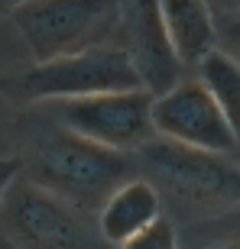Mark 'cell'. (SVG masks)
Instances as JSON below:
<instances>
[{
	"label": "cell",
	"mask_w": 240,
	"mask_h": 249,
	"mask_svg": "<svg viewBox=\"0 0 240 249\" xmlns=\"http://www.w3.org/2000/svg\"><path fill=\"white\" fill-rule=\"evenodd\" d=\"M13 139L20 178L84 213H98L114 188L137 175L130 152L81 139L78 133L56 123V117L39 104L13 123Z\"/></svg>",
	"instance_id": "6da1fadb"
},
{
	"label": "cell",
	"mask_w": 240,
	"mask_h": 249,
	"mask_svg": "<svg viewBox=\"0 0 240 249\" xmlns=\"http://www.w3.org/2000/svg\"><path fill=\"white\" fill-rule=\"evenodd\" d=\"M137 175L156 188L159 201L179 213H211L240 204V165L221 152L179 146L153 136L133 152Z\"/></svg>",
	"instance_id": "7a4b0ae2"
},
{
	"label": "cell",
	"mask_w": 240,
	"mask_h": 249,
	"mask_svg": "<svg viewBox=\"0 0 240 249\" xmlns=\"http://www.w3.org/2000/svg\"><path fill=\"white\" fill-rule=\"evenodd\" d=\"M137 88L140 78L133 65L114 42L68 52V55L49 58V62H33L23 71L0 78V97L29 104V107L91 97V94L137 91Z\"/></svg>",
	"instance_id": "3957f363"
},
{
	"label": "cell",
	"mask_w": 240,
	"mask_h": 249,
	"mask_svg": "<svg viewBox=\"0 0 240 249\" xmlns=\"http://www.w3.org/2000/svg\"><path fill=\"white\" fill-rule=\"evenodd\" d=\"M0 233L17 249H114L98 217L17 178L0 207Z\"/></svg>",
	"instance_id": "277c9868"
},
{
	"label": "cell",
	"mask_w": 240,
	"mask_h": 249,
	"mask_svg": "<svg viewBox=\"0 0 240 249\" xmlns=\"http://www.w3.org/2000/svg\"><path fill=\"white\" fill-rule=\"evenodd\" d=\"M120 0H29L10 13L36 62L104 46L114 39Z\"/></svg>",
	"instance_id": "5b68a950"
},
{
	"label": "cell",
	"mask_w": 240,
	"mask_h": 249,
	"mask_svg": "<svg viewBox=\"0 0 240 249\" xmlns=\"http://www.w3.org/2000/svg\"><path fill=\"white\" fill-rule=\"evenodd\" d=\"M46 110L56 117V123L78 133L81 139H91L98 146L117 149V152H130V156L156 136L153 120H149L153 94L143 88L56 101L46 104Z\"/></svg>",
	"instance_id": "8992f818"
},
{
	"label": "cell",
	"mask_w": 240,
	"mask_h": 249,
	"mask_svg": "<svg viewBox=\"0 0 240 249\" xmlns=\"http://www.w3.org/2000/svg\"><path fill=\"white\" fill-rule=\"evenodd\" d=\"M111 42L127 55L140 78V88L153 97L166 94L185 78V65L179 62L176 46L162 26L156 0H120V17Z\"/></svg>",
	"instance_id": "52a82bcc"
},
{
	"label": "cell",
	"mask_w": 240,
	"mask_h": 249,
	"mask_svg": "<svg viewBox=\"0 0 240 249\" xmlns=\"http://www.w3.org/2000/svg\"><path fill=\"white\" fill-rule=\"evenodd\" d=\"M149 120L159 139H169L179 146L221 152V156L237 149L231 123L224 120V113L218 110V104L211 101V94L201 88L198 78H182L176 88L153 97Z\"/></svg>",
	"instance_id": "ba28073f"
},
{
	"label": "cell",
	"mask_w": 240,
	"mask_h": 249,
	"mask_svg": "<svg viewBox=\"0 0 240 249\" xmlns=\"http://www.w3.org/2000/svg\"><path fill=\"white\" fill-rule=\"evenodd\" d=\"M98 217V230L114 249L120 243H127L130 236H137L162 217V201H159L156 188L149 185L146 178H127L120 188H114L111 197L101 204V211L94 213Z\"/></svg>",
	"instance_id": "9c48e42d"
},
{
	"label": "cell",
	"mask_w": 240,
	"mask_h": 249,
	"mask_svg": "<svg viewBox=\"0 0 240 249\" xmlns=\"http://www.w3.org/2000/svg\"><path fill=\"white\" fill-rule=\"evenodd\" d=\"M176 55L185 68H195L218 49V19L208 0H156Z\"/></svg>",
	"instance_id": "30bf717a"
},
{
	"label": "cell",
	"mask_w": 240,
	"mask_h": 249,
	"mask_svg": "<svg viewBox=\"0 0 240 249\" xmlns=\"http://www.w3.org/2000/svg\"><path fill=\"white\" fill-rule=\"evenodd\" d=\"M195 71H198L201 88L211 94V101L218 104V110L231 123L234 136L240 142V62L227 49H214L195 65Z\"/></svg>",
	"instance_id": "8fae6325"
},
{
	"label": "cell",
	"mask_w": 240,
	"mask_h": 249,
	"mask_svg": "<svg viewBox=\"0 0 240 249\" xmlns=\"http://www.w3.org/2000/svg\"><path fill=\"white\" fill-rule=\"evenodd\" d=\"M117 249H182V240H179L176 223H172L166 213H162L156 223H149L143 233L130 236V240L120 243Z\"/></svg>",
	"instance_id": "7c38bea8"
},
{
	"label": "cell",
	"mask_w": 240,
	"mask_h": 249,
	"mask_svg": "<svg viewBox=\"0 0 240 249\" xmlns=\"http://www.w3.org/2000/svg\"><path fill=\"white\" fill-rule=\"evenodd\" d=\"M20 178V159L10 152V156H0V207H3V197H7L10 185Z\"/></svg>",
	"instance_id": "4fadbf2b"
},
{
	"label": "cell",
	"mask_w": 240,
	"mask_h": 249,
	"mask_svg": "<svg viewBox=\"0 0 240 249\" xmlns=\"http://www.w3.org/2000/svg\"><path fill=\"white\" fill-rule=\"evenodd\" d=\"M185 249H240L237 236H214V240H195Z\"/></svg>",
	"instance_id": "5bb4252c"
},
{
	"label": "cell",
	"mask_w": 240,
	"mask_h": 249,
	"mask_svg": "<svg viewBox=\"0 0 240 249\" xmlns=\"http://www.w3.org/2000/svg\"><path fill=\"white\" fill-rule=\"evenodd\" d=\"M218 36H224L240 52V17H227L224 19V26H218Z\"/></svg>",
	"instance_id": "9a60e30c"
},
{
	"label": "cell",
	"mask_w": 240,
	"mask_h": 249,
	"mask_svg": "<svg viewBox=\"0 0 240 249\" xmlns=\"http://www.w3.org/2000/svg\"><path fill=\"white\" fill-rule=\"evenodd\" d=\"M23 3H29V0H0V17H10V13L20 10Z\"/></svg>",
	"instance_id": "2e32d148"
},
{
	"label": "cell",
	"mask_w": 240,
	"mask_h": 249,
	"mask_svg": "<svg viewBox=\"0 0 240 249\" xmlns=\"http://www.w3.org/2000/svg\"><path fill=\"white\" fill-rule=\"evenodd\" d=\"M0 249H17V246H13V243H10L7 236H3V233H0Z\"/></svg>",
	"instance_id": "e0dca14e"
},
{
	"label": "cell",
	"mask_w": 240,
	"mask_h": 249,
	"mask_svg": "<svg viewBox=\"0 0 240 249\" xmlns=\"http://www.w3.org/2000/svg\"><path fill=\"white\" fill-rule=\"evenodd\" d=\"M211 3V0H208ZM214 3H224V7H240V0H214Z\"/></svg>",
	"instance_id": "ac0fdd59"
}]
</instances>
